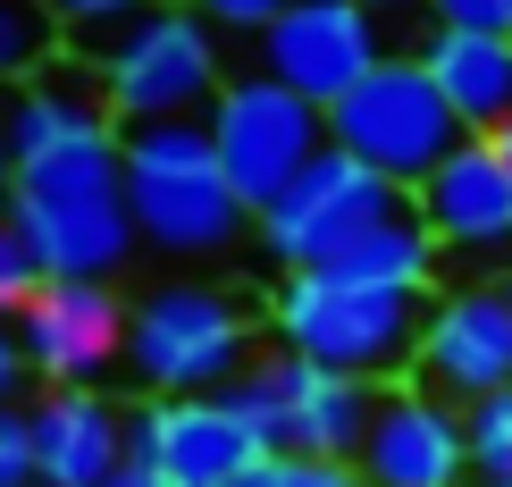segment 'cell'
Here are the masks:
<instances>
[{"mask_svg": "<svg viewBox=\"0 0 512 487\" xmlns=\"http://www.w3.org/2000/svg\"><path fill=\"white\" fill-rule=\"evenodd\" d=\"M126 160V210H135V244L160 261H219L244 244L252 210L219 177L210 152V118H160V126H118Z\"/></svg>", "mask_w": 512, "mask_h": 487, "instance_id": "2", "label": "cell"}, {"mask_svg": "<svg viewBox=\"0 0 512 487\" xmlns=\"http://www.w3.org/2000/svg\"><path fill=\"white\" fill-rule=\"evenodd\" d=\"M294 0H194V17L202 26H227V34H261V26H277Z\"/></svg>", "mask_w": 512, "mask_h": 487, "instance_id": "24", "label": "cell"}, {"mask_svg": "<svg viewBox=\"0 0 512 487\" xmlns=\"http://www.w3.org/2000/svg\"><path fill=\"white\" fill-rule=\"evenodd\" d=\"M34 487H110L126 471V412L101 387H42L26 412Z\"/></svg>", "mask_w": 512, "mask_h": 487, "instance_id": "15", "label": "cell"}, {"mask_svg": "<svg viewBox=\"0 0 512 487\" xmlns=\"http://www.w3.org/2000/svg\"><path fill=\"white\" fill-rule=\"evenodd\" d=\"M412 387L445 395L454 412L512 387V311H504V286H454V294H437L429 328H420Z\"/></svg>", "mask_w": 512, "mask_h": 487, "instance_id": "13", "label": "cell"}, {"mask_svg": "<svg viewBox=\"0 0 512 487\" xmlns=\"http://www.w3.org/2000/svg\"><path fill=\"white\" fill-rule=\"evenodd\" d=\"M227 412L261 437V454H294V462H353L361 437H370L378 387L361 378H336L303 362V353H277V362H252L236 387H227Z\"/></svg>", "mask_w": 512, "mask_h": 487, "instance_id": "7", "label": "cell"}, {"mask_svg": "<svg viewBox=\"0 0 512 487\" xmlns=\"http://www.w3.org/2000/svg\"><path fill=\"white\" fill-rule=\"evenodd\" d=\"M252 328L244 311L227 303L219 286L168 278L143 303H126V370L152 404H177V395H227L252 370Z\"/></svg>", "mask_w": 512, "mask_h": 487, "instance_id": "4", "label": "cell"}, {"mask_svg": "<svg viewBox=\"0 0 512 487\" xmlns=\"http://www.w3.org/2000/svg\"><path fill=\"white\" fill-rule=\"evenodd\" d=\"M34 294H42V261L26 252V236L9 227V210H0V320H17Z\"/></svg>", "mask_w": 512, "mask_h": 487, "instance_id": "21", "label": "cell"}, {"mask_svg": "<svg viewBox=\"0 0 512 487\" xmlns=\"http://www.w3.org/2000/svg\"><path fill=\"white\" fill-rule=\"evenodd\" d=\"M445 34H504L512 42V0H429Z\"/></svg>", "mask_w": 512, "mask_h": 487, "instance_id": "23", "label": "cell"}, {"mask_svg": "<svg viewBox=\"0 0 512 487\" xmlns=\"http://www.w3.org/2000/svg\"><path fill=\"white\" fill-rule=\"evenodd\" d=\"M110 487H168V479H160V471H143V462H126V471H118Z\"/></svg>", "mask_w": 512, "mask_h": 487, "instance_id": "31", "label": "cell"}, {"mask_svg": "<svg viewBox=\"0 0 512 487\" xmlns=\"http://www.w3.org/2000/svg\"><path fill=\"white\" fill-rule=\"evenodd\" d=\"M412 59L429 68V84L445 93V110H454L462 135H496L512 118V42L504 34H445V26H429V42H420Z\"/></svg>", "mask_w": 512, "mask_h": 487, "instance_id": "17", "label": "cell"}, {"mask_svg": "<svg viewBox=\"0 0 512 487\" xmlns=\"http://www.w3.org/2000/svg\"><path fill=\"white\" fill-rule=\"evenodd\" d=\"M479 143H487V152H496V168H504V177H512V118L496 126V135H479Z\"/></svg>", "mask_w": 512, "mask_h": 487, "instance_id": "30", "label": "cell"}, {"mask_svg": "<svg viewBox=\"0 0 512 487\" xmlns=\"http://www.w3.org/2000/svg\"><path fill=\"white\" fill-rule=\"evenodd\" d=\"M252 51H261L269 84H286L311 110H336V101L387 59V34H378V17L361 9V0H294L277 26L252 34Z\"/></svg>", "mask_w": 512, "mask_h": 487, "instance_id": "10", "label": "cell"}, {"mask_svg": "<svg viewBox=\"0 0 512 487\" xmlns=\"http://www.w3.org/2000/svg\"><path fill=\"white\" fill-rule=\"evenodd\" d=\"M236 487H286V462H277V454H269V462H252V471H244Z\"/></svg>", "mask_w": 512, "mask_h": 487, "instance_id": "29", "label": "cell"}, {"mask_svg": "<svg viewBox=\"0 0 512 487\" xmlns=\"http://www.w3.org/2000/svg\"><path fill=\"white\" fill-rule=\"evenodd\" d=\"M269 328L286 336V353L361 378V387H387L420 362V328H429V294H395V286H353L328 269H286L269 303Z\"/></svg>", "mask_w": 512, "mask_h": 487, "instance_id": "3", "label": "cell"}, {"mask_svg": "<svg viewBox=\"0 0 512 487\" xmlns=\"http://www.w3.org/2000/svg\"><path fill=\"white\" fill-rule=\"evenodd\" d=\"M277 462H286V487H370L353 462H294V454H277Z\"/></svg>", "mask_w": 512, "mask_h": 487, "instance_id": "27", "label": "cell"}, {"mask_svg": "<svg viewBox=\"0 0 512 487\" xmlns=\"http://www.w3.org/2000/svg\"><path fill=\"white\" fill-rule=\"evenodd\" d=\"M126 462L160 471L168 487H236L269 454L227 412V395H177V404H135L126 412Z\"/></svg>", "mask_w": 512, "mask_h": 487, "instance_id": "12", "label": "cell"}, {"mask_svg": "<svg viewBox=\"0 0 512 487\" xmlns=\"http://www.w3.org/2000/svg\"><path fill=\"white\" fill-rule=\"evenodd\" d=\"M328 278H353V286H395V294H429V278H437V236L420 227V210L403 202V210H387L378 227H361V236L345 244V252H328Z\"/></svg>", "mask_w": 512, "mask_h": 487, "instance_id": "18", "label": "cell"}, {"mask_svg": "<svg viewBox=\"0 0 512 487\" xmlns=\"http://www.w3.org/2000/svg\"><path fill=\"white\" fill-rule=\"evenodd\" d=\"M9 227L26 236V252L42 261V278H93V286H110L118 269L143 252V244H135V210H126L118 126L17 160Z\"/></svg>", "mask_w": 512, "mask_h": 487, "instance_id": "1", "label": "cell"}, {"mask_svg": "<svg viewBox=\"0 0 512 487\" xmlns=\"http://www.w3.org/2000/svg\"><path fill=\"white\" fill-rule=\"evenodd\" d=\"M26 345H17V320H0V412L17 404V395H26Z\"/></svg>", "mask_w": 512, "mask_h": 487, "instance_id": "26", "label": "cell"}, {"mask_svg": "<svg viewBox=\"0 0 512 487\" xmlns=\"http://www.w3.org/2000/svg\"><path fill=\"white\" fill-rule=\"evenodd\" d=\"M0 487H34V446H26V412H0Z\"/></svg>", "mask_w": 512, "mask_h": 487, "instance_id": "25", "label": "cell"}, {"mask_svg": "<svg viewBox=\"0 0 512 487\" xmlns=\"http://www.w3.org/2000/svg\"><path fill=\"white\" fill-rule=\"evenodd\" d=\"M17 345L42 387H101L126 362V303L93 278H42V294L17 311Z\"/></svg>", "mask_w": 512, "mask_h": 487, "instance_id": "11", "label": "cell"}, {"mask_svg": "<svg viewBox=\"0 0 512 487\" xmlns=\"http://www.w3.org/2000/svg\"><path fill=\"white\" fill-rule=\"evenodd\" d=\"M353 471L370 487H462L471 479V446H462V412L429 387H387L370 412Z\"/></svg>", "mask_w": 512, "mask_h": 487, "instance_id": "14", "label": "cell"}, {"mask_svg": "<svg viewBox=\"0 0 512 487\" xmlns=\"http://www.w3.org/2000/svg\"><path fill=\"white\" fill-rule=\"evenodd\" d=\"M496 487H512V479H496Z\"/></svg>", "mask_w": 512, "mask_h": 487, "instance_id": "34", "label": "cell"}, {"mask_svg": "<svg viewBox=\"0 0 512 487\" xmlns=\"http://www.w3.org/2000/svg\"><path fill=\"white\" fill-rule=\"evenodd\" d=\"M9 93H17V84H0V210H9V185H17V143H9Z\"/></svg>", "mask_w": 512, "mask_h": 487, "instance_id": "28", "label": "cell"}, {"mask_svg": "<svg viewBox=\"0 0 512 487\" xmlns=\"http://www.w3.org/2000/svg\"><path fill=\"white\" fill-rule=\"evenodd\" d=\"M412 210L437 236V252H462V261L512 252V177L496 168V152L479 135L454 143V160H437V177L412 194Z\"/></svg>", "mask_w": 512, "mask_h": 487, "instance_id": "16", "label": "cell"}, {"mask_svg": "<svg viewBox=\"0 0 512 487\" xmlns=\"http://www.w3.org/2000/svg\"><path fill=\"white\" fill-rule=\"evenodd\" d=\"M101 93H110L118 126H160V118H210L219 101V42L194 9H143L118 34L93 42Z\"/></svg>", "mask_w": 512, "mask_h": 487, "instance_id": "6", "label": "cell"}, {"mask_svg": "<svg viewBox=\"0 0 512 487\" xmlns=\"http://www.w3.org/2000/svg\"><path fill=\"white\" fill-rule=\"evenodd\" d=\"M361 9H370V17H378V9H412V0H361Z\"/></svg>", "mask_w": 512, "mask_h": 487, "instance_id": "32", "label": "cell"}, {"mask_svg": "<svg viewBox=\"0 0 512 487\" xmlns=\"http://www.w3.org/2000/svg\"><path fill=\"white\" fill-rule=\"evenodd\" d=\"M504 311H512V278H504Z\"/></svg>", "mask_w": 512, "mask_h": 487, "instance_id": "33", "label": "cell"}, {"mask_svg": "<svg viewBox=\"0 0 512 487\" xmlns=\"http://www.w3.org/2000/svg\"><path fill=\"white\" fill-rule=\"evenodd\" d=\"M210 152H219V177L236 185V202L261 219V210L328 152V110L294 101L286 84H269L252 68L236 84H219V101H210Z\"/></svg>", "mask_w": 512, "mask_h": 487, "instance_id": "8", "label": "cell"}, {"mask_svg": "<svg viewBox=\"0 0 512 487\" xmlns=\"http://www.w3.org/2000/svg\"><path fill=\"white\" fill-rule=\"evenodd\" d=\"M412 194H403V185H387V177H370V168L361 160H345L328 143V152H319L303 177L286 185V194H277L261 219V244H269V261H286V269H319L328 261V252H345L361 227H378L387 219V210H403Z\"/></svg>", "mask_w": 512, "mask_h": 487, "instance_id": "9", "label": "cell"}, {"mask_svg": "<svg viewBox=\"0 0 512 487\" xmlns=\"http://www.w3.org/2000/svg\"><path fill=\"white\" fill-rule=\"evenodd\" d=\"M42 59H59V26L42 0H0V84H26Z\"/></svg>", "mask_w": 512, "mask_h": 487, "instance_id": "19", "label": "cell"}, {"mask_svg": "<svg viewBox=\"0 0 512 487\" xmlns=\"http://www.w3.org/2000/svg\"><path fill=\"white\" fill-rule=\"evenodd\" d=\"M51 9V26H68V34H84V51H93L101 34H118L126 17H143L152 0H42Z\"/></svg>", "mask_w": 512, "mask_h": 487, "instance_id": "22", "label": "cell"}, {"mask_svg": "<svg viewBox=\"0 0 512 487\" xmlns=\"http://www.w3.org/2000/svg\"><path fill=\"white\" fill-rule=\"evenodd\" d=\"M462 446H471V479H479V487L512 479V387L462 404Z\"/></svg>", "mask_w": 512, "mask_h": 487, "instance_id": "20", "label": "cell"}, {"mask_svg": "<svg viewBox=\"0 0 512 487\" xmlns=\"http://www.w3.org/2000/svg\"><path fill=\"white\" fill-rule=\"evenodd\" d=\"M328 143L345 160H361L370 177L420 194V185L437 177V160H454V143H471V135L454 126V110H445V93L429 84L420 59H378V68L328 110Z\"/></svg>", "mask_w": 512, "mask_h": 487, "instance_id": "5", "label": "cell"}]
</instances>
